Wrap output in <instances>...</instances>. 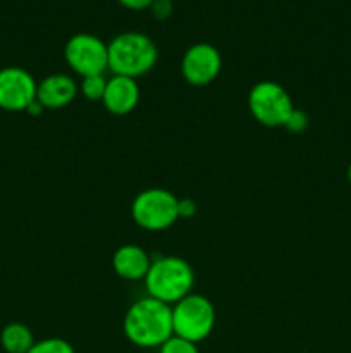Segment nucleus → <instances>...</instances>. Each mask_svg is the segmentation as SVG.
I'll return each instance as SVG.
<instances>
[{"mask_svg": "<svg viewBox=\"0 0 351 353\" xmlns=\"http://www.w3.org/2000/svg\"><path fill=\"white\" fill-rule=\"evenodd\" d=\"M28 353H76L72 345L62 338H45V340L34 341L31 350Z\"/></svg>", "mask_w": 351, "mask_h": 353, "instance_id": "2eb2a0df", "label": "nucleus"}, {"mask_svg": "<svg viewBox=\"0 0 351 353\" xmlns=\"http://www.w3.org/2000/svg\"><path fill=\"white\" fill-rule=\"evenodd\" d=\"M160 353H200V352H198V347H196V343L172 334V336L160 347Z\"/></svg>", "mask_w": 351, "mask_h": 353, "instance_id": "dca6fc26", "label": "nucleus"}, {"mask_svg": "<svg viewBox=\"0 0 351 353\" xmlns=\"http://www.w3.org/2000/svg\"><path fill=\"white\" fill-rule=\"evenodd\" d=\"M150 10L158 21L167 19L172 14V0H153L150 6Z\"/></svg>", "mask_w": 351, "mask_h": 353, "instance_id": "a211bd4d", "label": "nucleus"}, {"mask_svg": "<svg viewBox=\"0 0 351 353\" xmlns=\"http://www.w3.org/2000/svg\"><path fill=\"white\" fill-rule=\"evenodd\" d=\"M107 88V78L103 74H95V76H86L81 79V90L83 97L86 100H92V102H102L103 93Z\"/></svg>", "mask_w": 351, "mask_h": 353, "instance_id": "4468645a", "label": "nucleus"}, {"mask_svg": "<svg viewBox=\"0 0 351 353\" xmlns=\"http://www.w3.org/2000/svg\"><path fill=\"white\" fill-rule=\"evenodd\" d=\"M69 68L81 78L105 74L109 69V47L102 38L92 33H76L64 47Z\"/></svg>", "mask_w": 351, "mask_h": 353, "instance_id": "0eeeda50", "label": "nucleus"}, {"mask_svg": "<svg viewBox=\"0 0 351 353\" xmlns=\"http://www.w3.org/2000/svg\"><path fill=\"white\" fill-rule=\"evenodd\" d=\"M78 95V85L67 74H50L36 86V100L43 109H62Z\"/></svg>", "mask_w": 351, "mask_h": 353, "instance_id": "9b49d317", "label": "nucleus"}, {"mask_svg": "<svg viewBox=\"0 0 351 353\" xmlns=\"http://www.w3.org/2000/svg\"><path fill=\"white\" fill-rule=\"evenodd\" d=\"M0 343L7 353H28L34 345V338L26 324L10 323L2 330Z\"/></svg>", "mask_w": 351, "mask_h": 353, "instance_id": "ddd939ff", "label": "nucleus"}, {"mask_svg": "<svg viewBox=\"0 0 351 353\" xmlns=\"http://www.w3.org/2000/svg\"><path fill=\"white\" fill-rule=\"evenodd\" d=\"M148 296L167 305H174L188 296L195 285L193 269L181 257H160L151 261L147 278L143 279Z\"/></svg>", "mask_w": 351, "mask_h": 353, "instance_id": "7ed1b4c3", "label": "nucleus"}, {"mask_svg": "<svg viewBox=\"0 0 351 353\" xmlns=\"http://www.w3.org/2000/svg\"><path fill=\"white\" fill-rule=\"evenodd\" d=\"M348 181H350V185H351V162H350V165H348Z\"/></svg>", "mask_w": 351, "mask_h": 353, "instance_id": "4be33fe9", "label": "nucleus"}, {"mask_svg": "<svg viewBox=\"0 0 351 353\" xmlns=\"http://www.w3.org/2000/svg\"><path fill=\"white\" fill-rule=\"evenodd\" d=\"M179 199L164 188H148L138 193L131 203L134 223L148 231H162L179 219Z\"/></svg>", "mask_w": 351, "mask_h": 353, "instance_id": "39448f33", "label": "nucleus"}, {"mask_svg": "<svg viewBox=\"0 0 351 353\" xmlns=\"http://www.w3.org/2000/svg\"><path fill=\"white\" fill-rule=\"evenodd\" d=\"M36 86L33 76L23 68L0 69V109L9 112L26 110L36 100Z\"/></svg>", "mask_w": 351, "mask_h": 353, "instance_id": "1a4fd4ad", "label": "nucleus"}, {"mask_svg": "<svg viewBox=\"0 0 351 353\" xmlns=\"http://www.w3.org/2000/svg\"><path fill=\"white\" fill-rule=\"evenodd\" d=\"M215 307L206 296L189 293L172 305V331L174 336L200 343L212 334L215 327Z\"/></svg>", "mask_w": 351, "mask_h": 353, "instance_id": "20e7f679", "label": "nucleus"}, {"mask_svg": "<svg viewBox=\"0 0 351 353\" xmlns=\"http://www.w3.org/2000/svg\"><path fill=\"white\" fill-rule=\"evenodd\" d=\"M222 69V57L212 43L191 45L181 61V72L186 83L193 86H206L215 81Z\"/></svg>", "mask_w": 351, "mask_h": 353, "instance_id": "6e6552de", "label": "nucleus"}, {"mask_svg": "<svg viewBox=\"0 0 351 353\" xmlns=\"http://www.w3.org/2000/svg\"><path fill=\"white\" fill-rule=\"evenodd\" d=\"M109 71L116 76L136 79L157 64L158 50L155 41L141 31H124L107 43Z\"/></svg>", "mask_w": 351, "mask_h": 353, "instance_id": "f03ea898", "label": "nucleus"}, {"mask_svg": "<svg viewBox=\"0 0 351 353\" xmlns=\"http://www.w3.org/2000/svg\"><path fill=\"white\" fill-rule=\"evenodd\" d=\"M248 107L257 123L267 128H281L295 110L291 95L275 81H260L248 93Z\"/></svg>", "mask_w": 351, "mask_h": 353, "instance_id": "423d86ee", "label": "nucleus"}, {"mask_svg": "<svg viewBox=\"0 0 351 353\" xmlns=\"http://www.w3.org/2000/svg\"><path fill=\"white\" fill-rule=\"evenodd\" d=\"M41 110H43V107H41V103L38 102V100H34L33 103H31L30 107L26 109L28 114H31V116H40Z\"/></svg>", "mask_w": 351, "mask_h": 353, "instance_id": "412c9836", "label": "nucleus"}, {"mask_svg": "<svg viewBox=\"0 0 351 353\" xmlns=\"http://www.w3.org/2000/svg\"><path fill=\"white\" fill-rule=\"evenodd\" d=\"M179 217H193L196 214V203L191 199H179Z\"/></svg>", "mask_w": 351, "mask_h": 353, "instance_id": "6ab92c4d", "label": "nucleus"}, {"mask_svg": "<svg viewBox=\"0 0 351 353\" xmlns=\"http://www.w3.org/2000/svg\"><path fill=\"white\" fill-rule=\"evenodd\" d=\"M151 259L140 245H123L112 257V268L119 278L127 281H140L148 274Z\"/></svg>", "mask_w": 351, "mask_h": 353, "instance_id": "f8f14e48", "label": "nucleus"}, {"mask_svg": "<svg viewBox=\"0 0 351 353\" xmlns=\"http://www.w3.org/2000/svg\"><path fill=\"white\" fill-rule=\"evenodd\" d=\"M123 7L131 10H145V9H150L151 2L153 0H117Z\"/></svg>", "mask_w": 351, "mask_h": 353, "instance_id": "aec40b11", "label": "nucleus"}, {"mask_svg": "<svg viewBox=\"0 0 351 353\" xmlns=\"http://www.w3.org/2000/svg\"><path fill=\"white\" fill-rule=\"evenodd\" d=\"M124 334L140 348H160L172 331V305L151 296L134 302L124 316Z\"/></svg>", "mask_w": 351, "mask_h": 353, "instance_id": "f257e3e1", "label": "nucleus"}, {"mask_svg": "<svg viewBox=\"0 0 351 353\" xmlns=\"http://www.w3.org/2000/svg\"><path fill=\"white\" fill-rule=\"evenodd\" d=\"M308 124H310L308 116H306L303 110L295 109L291 112V116H289V119L286 121L284 128L288 131H291V133H303V131L308 128Z\"/></svg>", "mask_w": 351, "mask_h": 353, "instance_id": "f3484780", "label": "nucleus"}, {"mask_svg": "<svg viewBox=\"0 0 351 353\" xmlns=\"http://www.w3.org/2000/svg\"><path fill=\"white\" fill-rule=\"evenodd\" d=\"M140 102V86L136 79L116 76L107 79V88L102 103L114 116H127L136 109Z\"/></svg>", "mask_w": 351, "mask_h": 353, "instance_id": "9d476101", "label": "nucleus"}]
</instances>
